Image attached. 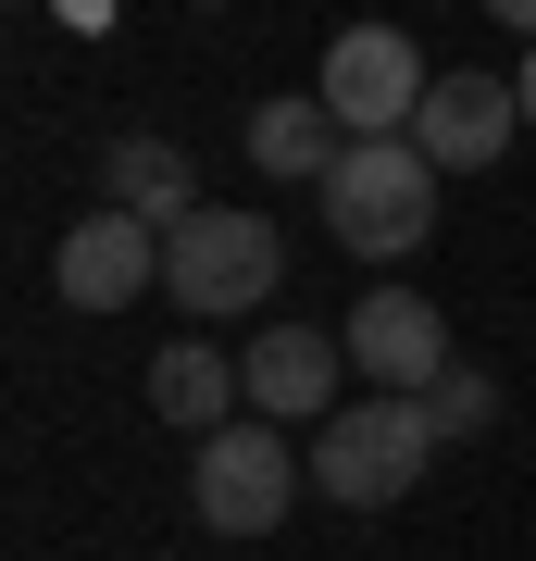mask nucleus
<instances>
[{
	"mask_svg": "<svg viewBox=\"0 0 536 561\" xmlns=\"http://www.w3.org/2000/svg\"><path fill=\"white\" fill-rule=\"evenodd\" d=\"M424 461H437V424H424L412 387H362V400H338L312 424V486L350 512H387L424 486Z\"/></svg>",
	"mask_w": 536,
	"mask_h": 561,
	"instance_id": "1",
	"label": "nucleus"
},
{
	"mask_svg": "<svg viewBox=\"0 0 536 561\" xmlns=\"http://www.w3.org/2000/svg\"><path fill=\"white\" fill-rule=\"evenodd\" d=\"M162 287L199 312V324H225V312H262L287 287V238H275V213H238V201H199L175 238H162Z\"/></svg>",
	"mask_w": 536,
	"mask_h": 561,
	"instance_id": "2",
	"label": "nucleus"
},
{
	"mask_svg": "<svg viewBox=\"0 0 536 561\" xmlns=\"http://www.w3.org/2000/svg\"><path fill=\"white\" fill-rule=\"evenodd\" d=\"M324 225L362 250V262H399L437 238V162H424V138H350L338 175H324Z\"/></svg>",
	"mask_w": 536,
	"mask_h": 561,
	"instance_id": "3",
	"label": "nucleus"
},
{
	"mask_svg": "<svg viewBox=\"0 0 536 561\" xmlns=\"http://www.w3.org/2000/svg\"><path fill=\"white\" fill-rule=\"evenodd\" d=\"M299 486H312V461L287 449V424L238 412V424H213V437H199V474H187V500H199V524H213V537H275Z\"/></svg>",
	"mask_w": 536,
	"mask_h": 561,
	"instance_id": "4",
	"label": "nucleus"
},
{
	"mask_svg": "<svg viewBox=\"0 0 536 561\" xmlns=\"http://www.w3.org/2000/svg\"><path fill=\"white\" fill-rule=\"evenodd\" d=\"M312 88H324V113H338L350 138H412V113H424L437 76H424V50L399 38V25H350V38L324 50Z\"/></svg>",
	"mask_w": 536,
	"mask_h": 561,
	"instance_id": "5",
	"label": "nucleus"
},
{
	"mask_svg": "<svg viewBox=\"0 0 536 561\" xmlns=\"http://www.w3.org/2000/svg\"><path fill=\"white\" fill-rule=\"evenodd\" d=\"M50 275H62V300H76V312H125V300H150V287H162V225H138L125 201H100V213L62 225Z\"/></svg>",
	"mask_w": 536,
	"mask_h": 561,
	"instance_id": "6",
	"label": "nucleus"
},
{
	"mask_svg": "<svg viewBox=\"0 0 536 561\" xmlns=\"http://www.w3.org/2000/svg\"><path fill=\"white\" fill-rule=\"evenodd\" d=\"M350 375L362 387H437L449 375V312L424 300V287H362V312H350Z\"/></svg>",
	"mask_w": 536,
	"mask_h": 561,
	"instance_id": "7",
	"label": "nucleus"
},
{
	"mask_svg": "<svg viewBox=\"0 0 536 561\" xmlns=\"http://www.w3.org/2000/svg\"><path fill=\"white\" fill-rule=\"evenodd\" d=\"M412 138H424L437 175H487V162L524 138V88H512V76H437L424 113H412Z\"/></svg>",
	"mask_w": 536,
	"mask_h": 561,
	"instance_id": "8",
	"label": "nucleus"
},
{
	"mask_svg": "<svg viewBox=\"0 0 536 561\" xmlns=\"http://www.w3.org/2000/svg\"><path fill=\"white\" fill-rule=\"evenodd\" d=\"M338 362H350V337H324V324H262L250 337V412L262 424H324L338 412Z\"/></svg>",
	"mask_w": 536,
	"mask_h": 561,
	"instance_id": "9",
	"label": "nucleus"
},
{
	"mask_svg": "<svg viewBox=\"0 0 536 561\" xmlns=\"http://www.w3.org/2000/svg\"><path fill=\"white\" fill-rule=\"evenodd\" d=\"M338 150H350V125L324 113V88H287V101L250 113V162H262V175H287V187H324V175H338Z\"/></svg>",
	"mask_w": 536,
	"mask_h": 561,
	"instance_id": "10",
	"label": "nucleus"
},
{
	"mask_svg": "<svg viewBox=\"0 0 536 561\" xmlns=\"http://www.w3.org/2000/svg\"><path fill=\"white\" fill-rule=\"evenodd\" d=\"M238 400H250V375L225 350H199V337H175L150 362V412L175 424V437H213V424H238Z\"/></svg>",
	"mask_w": 536,
	"mask_h": 561,
	"instance_id": "11",
	"label": "nucleus"
},
{
	"mask_svg": "<svg viewBox=\"0 0 536 561\" xmlns=\"http://www.w3.org/2000/svg\"><path fill=\"white\" fill-rule=\"evenodd\" d=\"M100 187H113L138 225H162V238L199 213V201H187V187H199V175H187V150H162V138H113V150H100Z\"/></svg>",
	"mask_w": 536,
	"mask_h": 561,
	"instance_id": "12",
	"label": "nucleus"
},
{
	"mask_svg": "<svg viewBox=\"0 0 536 561\" xmlns=\"http://www.w3.org/2000/svg\"><path fill=\"white\" fill-rule=\"evenodd\" d=\"M487 412H499V387L475 375V362H449V375L424 387V424H437V437H487Z\"/></svg>",
	"mask_w": 536,
	"mask_h": 561,
	"instance_id": "13",
	"label": "nucleus"
},
{
	"mask_svg": "<svg viewBox=\"0 0 536 561\" xmlns=\"http://www.w3.org/2000/svg\"><path fill=\"white\" fill-rule=\"evenodd\" d=\"M512 88H524V125H536V38H524V62H512Z\"/></svg>",
	"mask_w": 536,
	"mask_h": 561,
	"instance_id": "14",
	"label": "nucleus"
},
{
	"mask_svg": "<svg viewBox=\"0 0 536 561\" xmlns=\"http://www.w3.org/2000/svg\"><path fill=\"white\" fill-rule=\"evenodd\" d=\"M487 13H499V25H524V38H536V0H487Z\"/></svg>",
	"mask_w": 536,
	"mask_h": 561,
	"instance_id": "15",
	"label": "nucleus"
},
{
	"mask_svg": "<svg viewBox=\"0 0 536 561\" xmlns=\"http://www.w3.org/2000/svg\"><path fill=\"white\" fill-rule=\"evenodd\" d=\"M62 13H76V25H100V0H62Z\"/></svg>",
	"mask_w": 536,
	"mask_h": 561,
	"instance_id": "16",
	"label": "nucleus"
}]
</instances>
